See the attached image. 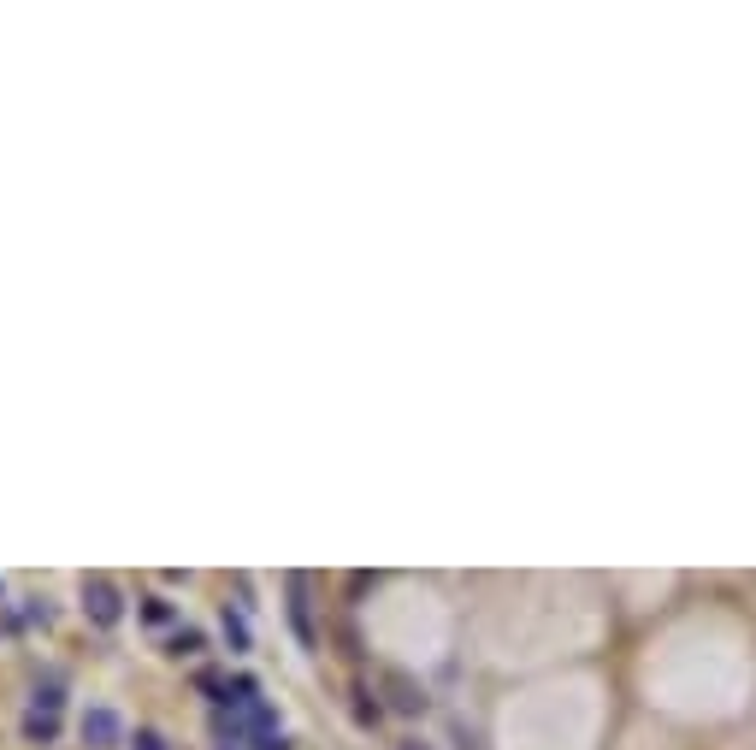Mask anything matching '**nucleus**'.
Segmentation results:
<instances>
[{"mask_svg":"<svg viewBox=\"0 0 756 750\" xmlns=\"http://www.w3.org/2000/svg\"><path fill=\"white\" fill-rule=\"evenodd\" d=\"M119 733H125V727H119V715H113V709H101V703H95V709L83 715V745H89V750H113V745H119Z\"/></svg>","mask_w":756,"mask_h":750,"instance_id":"f03ea898","label":"nucleus"},{"mask_svg":"<svg viewBox=\"0 0 756 750\" xmlns=\"http://www.w3.org/2000/svg\"><path fill=\"white\" fill-rule=\"evenodd\" d=\"M254 750H290V745H284V733H260V739H254Z\"/></svg>","mask_w":756,"mask_h":750,"instance_id":"0eeeda50","label":"nucleus"},{"mask_svg":"<svg viewBox=\"0 0 756 750\" xmlns=\"http://www.w3.org/2000/svg\"><path fill=\"white\" fill-rule=\"evenodd\" d=\"M172 650H178V656H195V650H201V632H178Z\"/></svg>","mask_w":756,"mask_h":750,"instance_id":"39448f33","label":"nucleus"},{"mask_svg":"<svg viewBox=\"0 0 756 750\" xmlns=\"http://www.w3.org/2000/svg\"><path fill=\"white\" fill-rule=\"evenodd\" d=\"M24 739H30V745H54V739H60V715H36V709H30V715H24Z\"/></svg>","mask_w":756,"mask_h":750,"instance_id":"7ed1b4c3","label":"nucleus"},{"mask_svg":"<svg viewBox=\"0 0 756 750\" xmlns=\"http://www.w3.org/2000/svg\"><path fill=\"white\" fill-rule=\"evenodd\" d=\"M60 680H48V686H36V697H30V709H36V715H60Z\"/></svg>","mask_w":756,"mask_h":750,"instance_id":"20e7f679","label":"nucleus"},{"mask_svg":"<svg viewBox=\"0 0 756 750\" xmlns=\"http://www.w3.org/2000/svg\"><path fill=\"white\" fill-rule=\"evenodd\" d=\"M136 750H166V739H160L154 727H142V733H136Z\"/></svg>","mask_w":756,"mask_h":750,"instance_id":"423d86ee","label":"nucleus"},{"mask_svg":"<svg viewBox=\"0 0 756 750\" xmlns=\"http://www.w3.org/2000/svg\"><path fill=\"white\" fill-rule=\"evenodd\" d=\"M83 609H89V621H95V626H119L125 597H119V585H113V579H83Z\"/></svg>","mask_w":756,"mask_h":750,"instance_id":"f257e3e1","label":"nucleus"}]
</instances>
